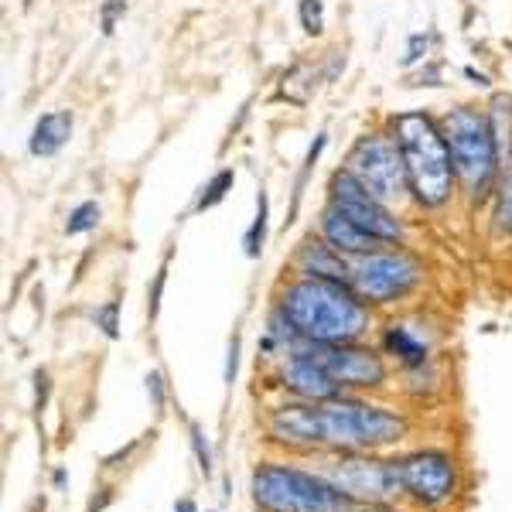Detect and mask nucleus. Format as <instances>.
Wrapping results in <instances>:
<instances>
[{
  "instance_id": "19",
  "label": "nucleus",
  "mask_w": 512,
  "mask_h": 512,
  "mask_svg": "<svg viewBox=\"0 0 512 512\" xmlns=\"http://www.w3.org/2000/svg\"><path fill=\"white\" fill-rule=\"evenodd\" d=\"M267 222H270V198L260 188V192H256V216L243 236V253L250 256V260H260L263 246H267Z\"/></svg>"
},
{
  "instance_id": "33",
  "label": "nucleus",
  "mask_w": 512,
  "mask_h": 512,
  "mask_svg": "<svg viewBox=\"0 0 512 512\" xmlns=\"http://www.w3.org/2000/svg\"><path fill=\"white\" fill-rule=\"evenodd\" d=\"M345 512H400V509H393V506H352Z\"/></svg>"
},
{
  "instance_id": "30",
  "label": "nucleus",
  "mask_w": 512,
  "mask_h": 512,
  "mask_svg": "<svg viewBox=\"0 0 512 512\" xmlns=\"http://www.w3.org/2000/svg\"><path fill=\"white\" fill-rule=\"evenodd\" d=\"M427 48H431V35H414L410 38V48H407V59H403V65H417L427 55Z\"/></svg>"
},
{
  "instance_id": "21",
  "label": "nucleus",
  "mask_w": 512,
  "mask_h": 512,
  "mask_svg": "<svg viewBox=\"0 0 512 512\" xmlns=\"http://www.w3.org/2000/svg\"><path fill=\"white\" fill-rule=\"evenodd\" d=\"M495 229L512 236V151L506 164H502V185H499V202H495Z\"/></svg>"
},
{
  "instance_id": "36",
  "label": "nucleus",
  "mask_w": 512,
  "mask_h": 512,
  "mask_svg": "<svg viewBox=\"0 0 512 512\" xmlns=\"http://www.w3.org/2000/svg\"><path fill=\"white\" fill-rule=\"evenodd\" d=\"M465 76H468V79H478V86H485V82H489V79L482 76V72H475V69H465Z\"/></svg>"
},
{
  "instance_id": "9",
  "label": "nucleus",
  "mask_w": 512,
  "mask_h": 512,
  "mask_svg": "<svg viewBox=\"0 0 512 512\" xmlns=\"http://www.w3.org/2000/svg\"><path fill=\"white\" fill-rule=\"evenodd\" d=\"M349 171L386 205L400 202L410 192L407 164H403V154L396 147L393 134H366L355 140L349 154Z\"/></svg>"
},
{
  "instance_id": "7",
  "label": "nucleus",
  "mask_w": 512,
  "mask_h": 512,
  "mask_svg": "<svg viewBox=\"0 0 512 512\" xmlns=\"http://www.w3.org/2000/svg\"><path fill=\"white\" fill-rule=\"evenodd\" d=\"M424 280V267L407 250H379L352 263L349 287L362 304H393Z\"/></svg>"
},
{
  "instance_id": "6",
  "label": "nucleus",
  "mask_w": 512,
  "mask_h": 512,
  "mask_svg": "<svg viewBox=\"0 0 512 512\" xmlns=\"http://www.w3.org/2000/svg\"><path fill=\"white\" fill-rule=\"evenodd\" d=\"M335 458L321 461V472L352 506H393L403 495L396 461L366 458V451H332Z\"/></svg>"
},
{
  "instance_id": "4",
  "label": "nucleus",
  "mask_w": 512,
  "mask_h": 512,
  "mask_svg": "<svg viewBox=\"0 0 512 512\" xmlns=\"http://www.w3.org/2000/svg\"><path fill=\"white\" fill-rule=\"evenodd\" d=\"M321 427H325V451H379L407 441L410 434L403 414L345 393L321 403Z\"/></svg>"
},
{
  "instance_id": "2",
  "label": "nucleus",
  "mask_w": 512,
  "mask_h": 512,
  "mask_svg": "<svg viewBox=\"0 0 512 512\" xmlns=\"http://www.w3.org/2000/svg\"><path fill=\"white\" fill-rule=\"evenodd\" d=\"M393 140L403 154V164H407L410 192H414L417 205L441 209L454 192V181H458L441 123L420 110L400 113V117H393Z\"/></svg>"
},
{
  "instance_id": "1",
  "label": "nucleus",
  "mask_w": 512,
  "mask_h": 512,
  "mask_svg": "<svg viewBox=\"0 0 512 512\" xmlns=\"http://www.w3.org/2000/svg\"><path fill=\"white\" fill-rule=\"evenodd\" d=\"M277 308L301 342L352 345L369 332V304H362L352 287L338 280L297 277L280 291Z\"/></svg>"
},
{
  "instance_id": "12",
  "label": "nucleus",
  "mask_w": 512,
  "mask_h": 512,
  "mask_svg": "<svg viewBox=\"0 0 512 512\" xmlns=\"http://www.w3.org/2000/svg\"><path fill=\"white\" fill-rule=\"evenodd\" d=\"M270 441L294 451H325V427H321V403L287 400L267 414Z\"/></svg>"
},
{
  "instance_id": "20",
  "label": "nucleus",
  "mask_w": 512,
  "mask_h": 512,
  "mask_svg": "<svg viewBox=\"0 0 512 512\" xmlns=\"http://www.w3.org/2000/svg\"><path fill=\"white\" fill-rule=\"evenodd\" d=\"M233 185H236V171L233 168H222L216 171L209 181L202 185V192H198L195 198V212H205V209H216V205L226 198L229 192H233Z\"/></svg>"
},
{
  "instance_id": "35",
  "label": "nucleus",
  "mask_w": 512,
  "mask_h": 512,
  "mask_svg": "<svg viewBox=\"0 0 512 512\" xmlns=\"http://www.w3.org/2000/svg\"><path fill=\"white\" fill-rule=\"evenodd\" d=\"M52 482H55V489H65V482H69V478H65V472L59 468V472L52 475Z\"/></svg>"
},
{
  "instance_id": "23",
  "label": "nucleus",
  "mask_w": 512,
  "mask_h": 512,
  "mask_svg": "<svg viewBox=\"0 0 512 512\" xmlns=\"http://www.w3.org/2000/svg\"><path fill=\"white\" fill-rule=\"evenodd\" d=\"M103 219V209L99 202H79L76 209L69 212V222H65V236H82V233H93Z\"/></svg>"
},
{
  "instance_id": "22",
  "label": "nucleus",
  "mask_w": 512,
  "mask_h": 512,
  "mask_svg": "<svg viewBox=\"0 0 512 512\" xmlns=\"http://www.w3.org/2000/svg\"><path fill=\"white\" fill-rule=\"evenodd\" d=\"M325 144H328V137H325V134H318V137H315V144H311V147H308V154H304L301 175H297V181H294V198H291V219H287V226H291V222H294V216H297V205H301V195H304V188H308L311 168H315V164H318L321 151H325Z\"/></svg>"
},
{
  "instance_id": "34",
  "label": "nucleus",
  "mask_w": 512,
  "mask_h": 512,
  "mask_svg": "<svg viewBox=\"0 0 512 512\" xmlns=\"http://www.w3.org/2000/svg\"><path fill=\"white\" fill-rule=\"evenodd\" d=\"M175 512H198V506H195L192 499H178L175 502Z\"/></svg>"
},
{
  "instance_id": "10",
  "label": "nucleus",
  "mask_w": 512,
  "mask_h": 512,
  "mask_svg": "<svg viewBox=\"0 0 512 512\" xmlns=\"http://www.w3.org/2000/svg\"><path fill=\"white\" fill-rule=\"evenodd\" d=\"M297 349L308 352L342 390H383L386 379H390V369H386L383 355L373 349H362L359 342H352V345L301 342Z\"/></svg>"
},
{
  "instance_id": "27",
  "label": "nucleus",
  "mask_w": 512,
  "mask_h": 512,
  "mask_svg": "<svg viewBox=\"0 0 512 512\" xmlns=\"http://www.w3.org/2000/svg\"><path fill=\"white\" fill-rule=\"evenodd\" d=\"M127 14V0H106L103 11H99V31L103 35H113V28H117V21Z\"/></svg>"
},
{
  "instance_id": "5",
  "label": "nucleus",
  "mask_w": 512,
  "mask_h": 512,
  "mask_svg": "<svg viewBox=\"0 0 512 512\" xmlns=\"http://www.w3.org/2000/svg\"><path fill=\"white\" fill-rule=\"evenodd\" d=\"M441 130H444V137H448L458 181L468 188V195H472L475 202L485 198L502 168L499 151H495V140H492L489 117H485L482 110H472V106H458V110H451L448 117L441 120Z\"/></svg>"
},
{
  "instance_id": "26",
  "label": "nucleus",
  "mask_w": 512,
  "mask_h": 512,
  "mask_svg": "<svg viewBox=\"0 0 512 512\" xmlns=\"http://www.w3.org/2000/svg\"><path fill=\"white\" fill-rule=\"evenodd\" d=\"M93 321L106 338H120V301L99 304V308L93 311Z\"/></svg>"
},
{
  "instance_id": "28",
  "label": "nucleus",
  "mask_w": 512,
  "mask_h": 512,
  "mask_svg": "<svg viewBox=\"0 0 512 512\" xmlns=\"http://www.w3.org/2000/svg\"><path fill=\"white\" fill-rule=\"evenodd\" d=\"M164 284H168V260L161 263L158 277H154L151 294H147V315H151V318H158V311H161V294H164Z\"/></svg>"
},
{
  "instance_id": "17",
  "label": "nucleus",
  "mask_w": 512,
  "mask_h": 512,
  "mask_svg": "<svg viewBox=\"0 0 512 512\" xmlns=\"http://www.w3.org/2000/svg\"><path fill=\"white\" fill-rule=\"evenodd\" d=\"M383 352L393 355L403 369H420L431 359V349H427L417 335H410V328H403V325H390L383 332Z\"/></svg>"
},
{
  "instance_id": "3",
  "label": "nucleus",
  "mask_w": 512,
  "mask_h": 512,
  "mask_svg": "<svg viewBox=\"0 0 512 512\" xmlns=\"http://www.w3.org/2000/svg\"><path fill=\"white\" fill-rule=\"evenodd\" d=\"M250 495L260 512H345L352 502L315 468L291 461H263L250 478Z\"/></svg>"
},
{
  "instance_id": "18",
  "label": "nucleus",
  "mask_w": 512,
  "mask_h": 512,
  "mask_svg": "<svg viewBox=\"0 0 512 512\" xmlns=\"http://www.w3.org/2000/svg\"><path fill=\"white\" fill-rule=\"evenodd\" d=\"M489 127H492V140H495V151H499V161L506 164L509 151H512V96L499 93L492 96V106H489Z\"/></svg>"
},
{
  "instance_id": "13",
  "label": "nucleus",
  "mask_w": 512,
  "mask_h": 512,
  "mask_svg": "<svg viewBox=\"0 0 512 512\" xmlns=\"http://www.w3.org/2000/svg\"><path fill=\"white\" fill-rule=\"evenodd\" d=\"M277 383L284 386L294 400H311V403H325V400H335V396L345 393L304 349H294L284 362H280Z\"/></svg>"
},
{
  "instance_id": "29",
  "label": "nucleus",
  "mask_w": 512,
  "mask_h": 512,
  "mask_svg": "<svg viewBox=\"0 0 512 512\" xmlns=\"http://www.w3.org/2000/svg\"><path fill=\"white\" fill-rule=\"evenodd\" d=\"M236 373H239V335L229 338V349H226V369H222V379H226V386L236 383Z\"/></svg>"
},
{
  "instance_id": "32",
  "label": "nucleus",
  "mask_w": 512,
  "mask_h": 512,
  "mask_svg": "<svg viewBox=\"0 0 512 512\" xmlns=\"http://www.w3.org/2000/svg\"><path fill=\"white\" fill-rule=\"evenodd\" d=\"M45 400H48V373L45 369H38L35 373V407L41 410L45 407Z\"/></svg>"
},
{
  "instance_id": "8",
  "label": "nucleus",
  "mask_w": 512,
  "mask_h": 512,
  "mask_svg": "<svg viewBox=\"0 0 512 512\" xmlns=\"http://www.w3.org/2000/svg\"><path fill=\"white\" fill-rule=\"evenodd\" d=\"M403 495L420 509H441L458 495V461L441 448H420L396 458Z\"/></svg>"
},
{
  "instance_id": "11",
  "label": "nucleus",
  "mask_w": 512,
  "mask_h": 512,
  "mask_svg": "<svg viewBox=\"0 0 512 512\" xmlns=\"http://www.w3.org/2000/svg\"><path fill=\"white\" fill-rule=\"evenodd\" d=\"M332 205L342 209L355 226H362L369 236L383 239V243H400L403 239V222L393 216L390 205L379 202V198L352 175L349 168L335 171L332 175Z\"/></svg>"
},
{
  "instance_id": "16",
  "label": "nucleus",
  "mask_w": 512,
  "mask_h": 512,
  "mask_svg": "<svg viewBox=\"0 0 512 512\" xmlns=\"http://www.w3.org/2000/svg\"><path fill=\"white\" fill-rule=\"evenodd\" d=\"M72 110H52V113H41L31 127L28 137V151L31 158H55L65 144L72 140Z\"/></svg>"
},
{
  "instance_id": "31",
  "label": "nucleus",
  "mask_w": 512,
  "mask_h": 512,
  "mask_svg": "<svg viewBox=\"0 0 512 512\" xmlns=\"http://www.w3.org/2000/svg\"><path fill=\"white\" fill-rule=\"evenodd\" d=\"M147 393H151L154 407H164V396H168V390H164V376L161 373H147Z\"/></svg>"
},
{
  "instance_id": "14",
  "label": "nucleus",
  "mask_w": 512,
  "mask_h": 512,
  "mask_svg": "<svg viewBox=\"0 0 512 512\" xmlns=\"http://www.w3.org/2000/svg\"><path fill=\"white\" fill-rule=\"evenodd\" d=\"M294 270L301 277H318V280H338L349 284L352 280V263L345 253H338L325 236H308L294 253Z\"/></svg>"
},
{
  "instance_id": "24",
  "label": "nucleus",
  "mask_w": 512,
  "mask_h": 512,
  "mask_svg": "<svg viewBox=\"0 0 512 512\" xmlns=\"http://www.w3.org/2000/svg\"><path fill=\"white\" fill-rule=\"evenodd\" d=\"M297 18H301L304 35L318 38L321 31H325V4H321V0H301V4H297Z\"/></svg>"
},
{
  "instance_id": "15",
  "label": "nucleus",
  "mask_w": 512,
  "mask_h": 512,
  "mask_svg": "<svg viewBox=\"0 0 512 512\" xmlns=\"http://www.w3.org/2000/svg\"><path fill=\"white\" fill-rule=\"evenodd\" d=\"M321 236H325L338 253L355 256V260H359V256H369V253H379V250H386V246H390V243H383V239L369 236L362 226H355V222L345 216L342 209H335L332 202H328V209L321 212Z\"/></svg>"
},
{
  "instance_id": "25",
  "label": "nucleus",
  "mask_w": 512,
  "mask_h": 512,
  "mask_svg": "<svg viewBox=\"0 0 512 512\" xmlns=\"http://www.w3.org/2000/svg\"><path fill=\"white\" fill-rule=\"evenodd\" d=\"M188 444H192V454L198 461V472L205 478L212 475V448H209V437H205L202 424H188Z\"/></svg>"
}]
</instances>
